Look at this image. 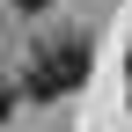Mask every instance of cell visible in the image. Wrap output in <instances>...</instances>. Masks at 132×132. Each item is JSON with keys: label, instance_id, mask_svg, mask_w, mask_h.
Masks as SVG:
<instances>
[{"label": "cell", "instance_id": "1", "mask_svg": "<svg viewBox=\"0 0 132 132\" xmlns=\"http://www.w3.org/2000/svg\"><path fill=\"white\" fill-rule=\"evenodd\" d=\"M88 66H95L88 37H52L37 59L22 66V95H29V103H59V95H73L81 81H88Z\"/></svg>", "mask_w": 132, "mask_h": 132}, {"label": "cell", "instance_id": "2", "mask_svg": "<svg viewBox=\"0 0 132 132\" xmlns=\"http://www.w3.org/2000/svg\"><path fill=\"white\" fill-rule=\"evenodd\" d=\"M7 110H15V81H0V125H7Z\"/></svg>", "mask_w": 132, "mask_h": 132}, {"label": "cell", "instance_id": "3", "mask_svg": "<svg viewBox=\"0 0 132 132\" xmlns=\"http://www.w3.org/2000/svg\"><path fill=\"white\" fill-rule=\"evenodd\" d=\"M15 7H22V15H44V7H52V0H15Z\"/></svg>", "mask_w": 132, "mask_h": 132}, {"label": "cell", "instance_id": "4", "mask_svg": "<svg viewBox=\"0 0 132 132\" xmlns=\"http://www.w3.org/2000/svg\"><path fill=\"white\" fill-rule=\"evenodd\" d=\"M125 88H132V59H125Z\"/></svg>", "mask_w": 132, "mask_h": 132}]
</instances>
